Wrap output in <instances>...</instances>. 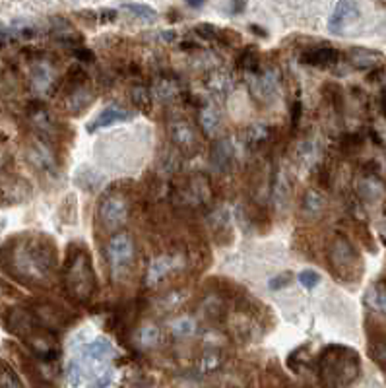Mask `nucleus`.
<instances>
[{
  "label": "nucleus",
  "instance_id": "15",
  "mask_svg": "<svg viewBox=\"0 0 386 388\" xmlns=\"http://www.w3.org/2000/svg\"><path fill=\"white\" fill-rule=\"evenodd\" d=\"M89 101H92V92H89L86 86L76 84V86H72V89L68 92L65 105L70 113H80V111L86 109V105H88Z\"/></svg>",
  "mask_w": 386,
  "mask_h": 388
},
{
  "label": "nucleus",
  "instance_id": "13",
  "mask_svg": "<svg viewBox=\"0 0 386 388\" xmlns=\"http://www.w3.org/2000/svg\"><path fill=\"white\" fill-rule=\"evenodd\" d=\"M338 59H340V52L332 47H313L301 55V60L311 66H330L338 62Z\"/></svg>",
  "mask_w": 386,
  "mask_h": 388
},
{
  "label": "nucleus",
  "instance_id": "4",
  "mask_svg": "<svg viewBox=\"0 0 386 388\" xmlns=\"http://www.w3.org/2000/svg\"><path fill=\"white\" fill-rule=\"evenodd\" d=\"M105 258L109 264L113 276H121L123 272L131 268L134 260V241L128 233H113L105 245Z\"/></svg>",
  "mask_w": 386,
  "mask_h": 388
},
{
  "label": "nucleus",
  "instance_id": "3",
  "mask_svg": "<svg viewBox=\"0 0 386 388\" xmlns=\"http://www.w3.org/2000/svg\"><path fill=\"white\" fill-rule=\"evenodd\" d=\"M65 286L70 297L76 301H89L95 293V274L92 258L84 249L70 247V255L65 266Z\"/></svg>",
  "mask_w": 386,
  "mask_h": 388
},
{
  "label": "nucleus",
  "instance_id": "29",
  "mask_svg": "<svg viewBox=\"0 0 386 388\" xmlns=\"http://www.w3.org/2000/svg\"><path fill=\"white\" fill-rule=\"evenodd\" d=\"M155 92H158V96H161V97H173L177 94L175 82H171L169 78H163V80L158 84Z\"/></svg>",
  "mask_w": 386,
  "mask_h": 388
},
{
  "label": "nucleus",
  "instance_id": "14",
  "mask_svg": "<svg viewBox=\"0 0 386 388\" xmlns=\"http://www.w3.org/2000/svg\"><path fill=\"white\" fill-rule=\"evenodd\" d=\"M175 266L177 258L169 257V255H163V257H158L155 260H152L150 268H148V284L150 286H158Z\"/></svg>",
  "mask_w": 386,
  "mask_h": 388
},
{
  "label": "nucleus",
  "instance_id": "27",
  "mask_svg": "<svg viewBox=\"0 0 386 388\" xmlns=\"http://www.w3.org/2000/svg\"><path fill=\"white\" fill-rule=\"evenodd\" d=\"M299 282H301V286L307 287V289H314V287L321 284V276L314 270H303L299 274Z\"/></svg>",
  "mask_w": 386,
  "mask_h": 388
},
{
  "label": "nucleus",
  "instance_id": "26",
  "mask_svg": "<svg viewBox=\"0 0 386 388\" xmlns=\"http://www.w3.org/2000/svg\"><path fill=\"white\" fill-rule=\"evenodd\" d=\"M194 326H197V324H194L192 318L182 316V318H179V321H175V323L171 324V330H173V334H175L177 338H187L194 332Z\"/></svg>",
  "mask_w": 386,
  "mask_h": 388
},
{
  "label": "nucleus",
  "instance_id": "1",
  "mask_svg": "<svg viewBox=\"0 0 386 388\" xmlns=\"http://www.w3.org/2000/svg\"><path fill=\"white\" fill-rule=\"evenodd\" d=\"M0 266L20 282L43 284L57 266V250L45 235H16L2 245Z\"/></svg>",
  "mask_w": 386,
  "mask_h": 388
},
{
  "label": "nucleus",
  "instance_id": "17",
  "mask_svg": "<svg viewBox=\"0 0 386 388\" xmlns=\"http://www.w3.org/2000/svg\"><path fill=\"white\" fill-rule=\"evenodd\" d=\"M351 65L357 66V68H373L382 62V57L379 52L369 51V49H353L350 52Z\"/></svg>",
  "mask_w": 386,
  "mask_h": 388
},
{
  "label": "nucleus",
  "instance_id": "30",
  "mask_svg": "<svg viewBox=\"0 0 386 388\" xmlns=\"http://www.w3.org/2000/svg\"><path fill=\"white\" fill-rule=\"evenodd\" d=\"M124 8L134 12V14L142 16V18H146V20H153L155 18V10L146 6V4H124Z\"/></svg>",
  "mask_w": 386,
  "mask_h": 388
},
{
  "label": "nucleus",
  "instance_id": "6",
  "mask_svg": "<svg viewBox=\"0 0 386 388\" xmlns=\"http://www.w3.org/2000/svg\"><path fill=\"white\" fill-rule=\"evenodd\" d=\"M128 202L126 198L117 194V192H109L107 196L101 198V202L97 206V218L101 221V226L109 231H115L128 220Z\"/></svg>",
  "mask_w": 386,
  "mask_h": 388
},
{
  "label": "nucleus",
  "instance_id": "16",
  "mask_svg": "<svg viewBox=\"0 0 386 388\" xmlns=\"http://www.w3.org/2000/svg\"><path fill=\"white\" fill-rule=\"evenodd\" d=\"M231 160H233V150H231V144L227 140H218L214 144V152H211V163L216 165L221 171H226L229 165H231Z\"/></svg>",
  "mask_w": 386,
  "mask_h": 388
},
{
  "label": "nucleus",
  "instance_id": "33",
  "mask_svg": "<svg viewBox=\"0 0 386 388\" xmlns=\"http://www.w3.org/2000/svg\"><path fill=\"white\" fill-rule=\"evenodd\" d=\"M6 39H8V33H6V30H4V28H2V26H0V45H4V43H6Z\"/></svg>",
  "mask_w": 386,
  "mask_h": 388
},
{
  "label": "nucleus",
  "instance_id": "20",
  "mask_svg": "<svg viewBox=\"0 0 386 388\" xmlns=\"http://www.w3.org/2000/svg\"><path fill=\"white\" fill-rule=\"evenodd\" d=\"M111 353H113V345H111L109 340H94V342H89L86 348H84V355L89 359H105L109 357Z\"/></svg>",
  "mask_w": 386,
  "mask_h": 388
},
{
  "label": "nucleus",
  "instance_id": "2",
  "mask_svg": "<svg viewBox=\"0 0 386 388\" xmlns=\"http://www.w3.org/2000/svg\"><path fill=\"white\" fill-rule=\"evenodd\" d=\"M359 377V355L346 345H328L319 359L322 388H348Z\"/></svg>",
  "mask_w": 386,
  "mask_h": 388
},
{
  "label": "nucleus",
  "instance_id": "24",
  "mask_svg": "<svg viewBox=\"0 0 386 388\" xmlns=\"http://www.w3.org/2000/svg\"><path fill=\"white\" fill-rule=\"evenodd\" d=\"M132 103L142 111H150L152 107V92L144 86H138V88L132 89Z\"/></svg>",
  "mask_w": 386,
  "mask_h": 388
},
{
  "label": "nucleus",
  "instance_id": "34",
  "mask_svg": "<svg viewBox=\"0 0 386 388\" xmlns=\"http://www.w3.org/2000/svg\"><path fill=\"white\" fill-rule=\"evenodd\" d=\"M385 105H386V89H385Z\"/></svg>",
  "mask_w": 386,
  "mask_h": 388
},
{
  "label": "nucleus",
  "instance_id": "7",
  "mask_svg": "<svg viewBox=\"0 0 386 388\" xmlns=\"http://www.w3.org/2000/svg\"><path fill=\"white\" fill-rule=\"evenodd\" d=\"M169 136L179 152L184 155H194L198 152V134L194 126L187 121H171L169 123Z\"/></svg>",
  "mask_w": 386,
  "mask_h": 388
},
{
  "label": "nucleus",
  "instance_id": "32",
  "mask_svg": "<svg viewBox=\"0 0 386 388\" xmlns=\"http://www.w3.org/2000/svg\"><path fill=\"white\" fill-rule=\"evenodd\" d=\"M375 357L379 359V361H382V363H386V342H380L377 348H375Z\"/></svg>",
  "mask_w": 386,
  "mask_h": 388
},
{
  "label": "nucleus",
  "instance_id": "22",
  "mask_svg": "<svg viewBox=\"0 0 386 388\" xmlns=\"http://www.w3.org/2000/svg\"><path fill=\"white\" fill-rule=\"evenodd\" d=\"M324 208V196L321 192L316 191H309L303 198V212L307 216H319Z\"/></svg>",
  "mask_w": 386,
  "mask_h": 388
},
{
  "label": "nucleus",
  "instance_id": "23",
  "mask_svg": "<svg viewBox=\"0 0 386 388\" xmlns=\"http://www.w3.org/2000/svg\"><path fill=\"white\" fill-rule=\"evenodd\" d=\"M206 84H208V89L216 96H224L231 88V80L226 74H211L210 78L206 80Z\"/></svg>",
  "mask_w": 386,
  "mask_h": 388
},
{
  "label": "nucleus",
  "instance_id": "5",
  "mask_svg": "<svg viewBox=\"0 0 386 388\" xmlns=\"http://www.w3.org/2000/svg\"><path fill=\"white\" fill-rule=\"evenodd\" d=\"M328 258H330L334 274L340 276V278H350V276H353V272L359 266V257H357L353 245L346 237H342V235H338L334 243L330 245Z\"/></svg>",
  "mask_w": 386,
  "mask_h": 388
},
{
  "label": "nucleus",
  "instance_id": "10",
  "mask_svg": "<svg viewBox=\"0 0 386 388\" xmlns=\"http://www.w3.org/2000/svg\"><path fill=\"white\" fill-rule=\"evenodd\" d=\"M30 82L31 88L35 89L37 94H47L49 89L55 86V70L49 62L45 60H37L30 68Z\"/></svg>",
  "mask_w": 386,
  "mask_h": 388
},
{
  "label": "nucleus",
  "instance_id": "21",
  "mask_svg": "<svg viewBox=\"0 0 386 388\" xmlns=\"http://www.w3.org/2000/svg\"><path fill=\"white\" fill-rule=\"evenodd\" d=\"M0 388H26L20 375L0 357Z\"/></svg>",
  "mask_w": 386,
  "mask_h": 388
},
{
  "label": "nucleus",
  "instance_id": "9",
  "mask_svg": "<svg viewBox=\"0 0 386 388\" xmlns=\"http://www.w3.org/2000/svg\"><path fill=\"white\" fill-rule=\"evenodd\" d=\"M359 16V8L355 2H338L332 16L328 18V30L332 33H342L353 20Z\"/></svg>",
  "mask_w": 386,
  "mask_h": 388
},
{
  "label": "nucleus",
  "instance_id": "8",
  "mask_svg": "<svg viewBox=\"0 0 386 388\" xmlns=\"http://www.w3.org/2000/svg\"><path fill=\"white\" fill-rule=\"evenodd\" d=\"M26 157L35 169H41V171H53L55 169V155H53V152L43 140H31L28 148H26Z\"/></svg>",
  "mask_w": 386,
  "mask_h": 388
},
{
  "label": "nucleus",
  "instance_id": "19",
  "mask_svg": "<svg viewBox=\"0 0 386 388\" xmlns=\"http://www.w3.org/2000/svg\"><path fill=\"white\" fill-rule=\"evenodd\" d=\"M268 136H270V128L264 125H253L248 126L247 131H245V144H247L250 150H256V148H260L263 144H266L268 142Z\"/></svg>",
  "mask_w": 386,
  "mask_h": 388
},
{
  "label": "nucleus",
  "instance_id": "31",
  "mask_svg": "<svg viewBox=\"0 0 386 388\" xmlns=\"http://www.w3.org/2000/svg\"><path fill=\"white\" fill-rule=\"evenodd\" d=\"M292 284V274L290 272H284V274H280L276 278H272L270 282V289H282V287H287Z\"/></svg>",
  "mask_w": 386,
  "mask_h": 388
},
{
  "label": "nucleus",
  "instance_id": "28",
  "mask_svg": "<svg viewBox=\"0 0 386 388\" xmlns=\"http://www.w3.org/2000/svg\"><path fill=\"white\" fill-rule=\"evenodd\" d=\"M287 194H290V191H287V181H285L284 175H280L276 181V187H274V196H276L277 204H284Z\"/></svg>",
  "mask_w": 386,
  "mask_h": 388
},
{
  "label": "nucleus",
  "instance_id": "12",
  "mask_svg": "<svg viewBox=\"0 0 386 388\" xmlns=\"http://www.w3.org/2000/svg\"><path fill=\"white\" fill-rule=\"evenodd\" d=\"M131 118V113L126 109H121V107H107L103 109L97 117L94 118V123L88 126L89 132L99 131V128H107L111 125H118V123H124Z\"/></svg>",
  "mask_w": 386,
  "mask_h": 388
},
{
  "label": "nucleus",
  "instance_id": "25",
  "mask_svg": "<svg viewBox=\"0 0 386 388\" xmlns=\"http://www.w3.org/2000/svg\"><path fill=\"white\" fill-rule=\"evenodd\" d=\"M138 342L142 345H155L160 342V328L155 326V324H146V326H142L138 332Z\"/></svg>",
  "mask_w": 386,
  "mask_h": 388
},
{
  "label": "nucleus",
  "instance_id": "11",
  "mask_svg": "<svg viewBox=\"0 0 386 388\" xmlns=\"http://www.w3.org/2000/svg\"><path fill=\"white\" fill-rule=\"evenodd\" d=\"M198 126L204 132L208 138H216L221 131V115L218 109H214L210 105H206L198 111Z\"/></svg>",
  "mask_w": 386,
  "mask_h": 388
},
{
  "label": "nucleus",
  "instance_id": "18",
  "mask_svg": "<svg viewBox=\"0 0 386 388\" xmlns=\"http://www.w3.org/2000/svg\"><path fill=\"white\" fill-rule=\"evenodd\" d=\"M365 303L373 309L386 315V284H375L369 287V292L365 295Z\"/></svg>",
  "mask_w": 386,
  "mask_h": 388
}]
</instances>
